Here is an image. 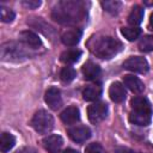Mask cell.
I'll return each instance as SVG.
<instances>
[{
  "label": "cell",
  "mask_w": 153,
  "mask_h": 153,
  "mask_svg": "<svg viewBox=\"0 0 153 153\" xmlns=\"http://www.w3.org/2000/svg\"><path fill=\"white\" fill-rule=\"evenodd\" d=\"M146 6H153V1H145L143 2Z\"/></svg>",
  "instance_id": "obj_33"
},
{
  "label": "cell",
  "mask_w": 153,
  "mask_h": 153,
  "mask_svg": "<svg viewBox=\"0 0 153 153\" xmlns=\"http://www.w3.org/2000/svg\"><path fill=\"white\" fill-rule=\"evenodd\" d=\"M81 56V50L79 49H68L65 50L61 55H60V60L61 62L66 63V65H72L75 63Z\"/></svg>",
  "instance_id": "obj_18"
},
{
  "label": "cell",
  "mask_w": 153,
  "mask_h": 153,
  "mask_svg": "<svg viewBox=\"0 0 153 153\" xmlns=\"http://www.w3.org/2000/svg\"><path fill=\"white\" fill-rule=\"evenodd\" d=\"M115 153H135V152L128 147H117Z\"/></svg>",
  "instance_id": "obj_30"
},
{
  "label": "cell",
  "mask_w": 153,
  "mask_h": 153,
  "mask_svg": "<svg viewBox=\"0 0 153 153\" xmlns=\"http://www.w3.org/2000/svg\"><path fill=\"white\" fill-rule=\"evenodd\" d=\"M69 137L75 142H85L91 137V129L86 126H74L67 130Z\"/></svg>",
  "instance_id": "obj_7"
},
{
  "label": "cell",
  "mask_w": 153,
  "mask_h": 153,
  "mask_svg": "<svg viewBox=\"0 0 153 153\" xmlns=\"http://www.w3.org/2000/svg\"><path fill=\"white\" fill-rule=\"evenodd\" d=\"M44 100L50 109L57 110L62 105V97H61L60 90L57 87H54V86L48 88L45 94H44Z\"/></svg>",
  "instance_id": "obj_8"
},
{
  "label": "cell",
  "mask_w": 153,
  "mask_h": 153,
  "mask_svg": "<svg viewBox=\"0 0 153 153\" xmlns=\"http://www.w3.org/2000/svg\"><path fill=\"white\" fill-rule=\"evenodd\" d=\"M19 41L26 45V47H30L31 49H37L42 45V41L41 38L38 37V35H36L35 32L30 31V30H25V31H22L18 36Z\"/></svg>",
  "instance_id": "obj_10"
},
{
  "label": "cell",
  "mask_w": 153,
  "mask_h": 153,
  "mask_svg": "<svg viewBox=\"0 0 153 153\" xmlns=\"http://www.w3.org/2000/svg\"><path fill=\"white\" fill-rule=\"evenodd\" d=\"M143 19V8L141 6H134L128 16V23L131 26H137Z\"/></svg>",
  "instance_id": "obj_20"
},
{
  "label": "cell",
  "mask_w": 153,
  "mask_h": 153,
  "mask_svg": "<svg viewBox=\"0 0 153 153\" xmlns=\"http://www.w3.org/2000/svg\"><path fill=\"white\" fill-rule=\"evenodd\" d=\"M102 94V87L99 85H87L84 91H82V97L87 102H93V100H97Z\"/></svg>",
  "instance_id": "obj_17"
},
{
  "label": "cell",
  "mask_w": 153,
  "mask_h": 153,
  "mask_svg": "<svg viewBox=\"0 0 153 153\" xmlns=\"http://www.w3.org/2000/svg\"><path fill=\"white\" fill-rule=\"evenodd\" d=\"M1 59L7 62H20L27 59V53L16 42H7L1 45Z\"/></svg>",
  "instance_id": "obj_3"
},
{
  "label": "cell",
  "mask_w": 153,
  "mask_h": 153,
  "mask_svg": "<svg viewBox=\"0 0 153 153\" xmlns=\"http://www.w3.org/2000/svg\"><path fill=\"white\" fill-rule=\"evenodd\" d=\"M63 153H79V152L75 151V149H73V148H67V149L63 151Z\"/></svg>",
  "instance_id": "obj_31"
},
{
  "label": "cell",
  "mask_w": 153,
  "mask_h": 153,
  "mask_svg": "<svg viewBox=\"0 0 153 153\" xmlns=\"http://www.w3.org/2000/svg\"><path fill=\"white\" fill-rule=\"evenodd\" d=\"M100 5L110 14H117L122 7V2L118 0H105V1H102Z\"/></svg>",
  "instance_id": "obj_22"
},
{
  "label": "cell",
  "mask_w": 153,
  "mask_h": 153,
  "mask_svg": "<svg viewBox=\"0 0 153 153\" xmlns=\"http://www.w3.org/2000/svg\"><path fill=\"white\" fill-rule=\"evenodd\" d=\"M81 30L80 29H73V30H67L62 33L61 36V41L65 45H68V47H73V45H76L81 38Z\"/></svg>",
  "instance_id": "obj_14"
},
{
  "label": "cell",
  "mask_w": 153,
  "mask_h": 153,
  "mask_svg": "<svg viewBox=\"0 0 153 153\" xmlns=\"http://www.w3.org/2000/svg\"><path fill=\"white\" fill-rule=\"evenodd\" d=\"M149 26H151V29L153 30V13H152L151 17H149Z\"/></svg>",
  "instance_id": "obj_32"
},
{
  "label": "cell",
  "mask_w": 153,
  "mask_h": 153,
  "mask_svg": "<svg viewBox=\"0 0 153 153\" xmlns=\"http://www.w3.org/2000/svg\"><path fill=\"white\" fill-rule=\"evenodd\" d=\"M82 74H84V78L88 81L96 80L100 75V67L92 61H87L82 66Z\"/></svg>",
  "instance_id": "obj_15"
},
{
  "label": "cell",
  "mask_w": 153,
  "mask_h": 153,
  "mask_svg": "<svg viewBox=\"0 0 153 153\" xmlns=\"http://www.w3.org/2000/svg\"><path fill=\"white\" fill-rule=\"evenodd\" d=\"M139 49L141 51H152L153 50V35L143 36L139 42Z\"/></svg>",
  "instance_id": "obj_25"
},
{
  "label": "cell",
  "mask_w": 153,
  "mask_h": 153,
  "mask_svg": "<svg viewBox=\"0 0 153 153\" xmlns=\"http://www.w3.org/2000/svg\"><path fill=\"white\" fill-rule=\"evenodd\" d=\"M60 118L65 124H74L80 120V111L76 106H68L60 114Z\"/></svg>",
  "instance_id": "obj_12"
},
{
  "label": "cell",
  "mask_w": 153,
  "mask_h": 153,
  "mask_svg": "<svg viewBox=\"0 0 153 153\" xmlns=\"http://www.w3.org/2000/svg\"><path fill=\"white\" fill-rule=\"evenodd\" d=\"M123 84H124V86L127 88H129L134 93H141L145 90L143 82L137 76H134L131 74H128V75L123 76Z\"/></svg>",
  "instance_id": "obj_13"
},
{
  "label": "cell",
  "mask_w": 153,
  "mask_h": 153,
  "mask_svg": "<svg viewBox=\"0 0 153 153\" xmlns=\"http://www.w3.org/2000/svg\"><path fill=\"white\" fill-rule=\"evenodd\" d=\"M31 126L37 133L47 134L54 127V118L48 111L39 110L33 115V117L31 120Z\"/></svg>",
  "instance_id": "obj_4"
},
{
  "label": "cell",
  "mask_w": 153,
  "mask_h": 153,
  "mask_svg": "<svg viewBox=\"0 0 153 153\" xmlns=\"http://www.w3.org/2000/svg\"><path fill=\"white\" fill-rule=\"evenodd\" d=\"M14 153H37V151L33 148V147H30V146H24L19 149H17Z\"/></svg>",
  "instance_id": "obj_29"
},
{
  "label": "cell",
  "mask_w": 153,
  "mask_h": 153,
  "mask_svg": "<svg viewBox=\"0 0 153 153\" xmlns=\"http://www.w3.org/2000/svg\"><path fill=\"white\" fill-rule=\"evenodd\" d=\"M86 10L81 1H61L59 2L53 12V18L61 24H76L85 18Z\"/></svg>",
  "instance_id": "obj_1"
},
{
  "label": "cell",
  "mask_w": 153,
  "mask_h": 153,
  "mask_svg": "<svg viewBox=\"0 0 153 153\" xmlns=\"http://www.w3.org/2000/svg\"><path fill=\"white\" fill-rule=\"evenodd\" d=\"M0 18L4 23H11L14 19V12L8 7L1 6L0 7Z\"/></svg>",
  "instance_id": "obj_26"
},
{
  "label": "cell",
  "mask_w": 153,
  "mask_h": 153,
  "mask_svg": "<svg viewBox=\"0 0 153 153\" xmlns=\"http://www.w3.org/2000/svg\"><path fill=\"white\" fill-rule=\"evenodd\" d=\"M121 32H122V35H123L128 41H135L136 38L140 37V35H141V29H140L139 26L122 27Z\"/></svg>",
  "instance_id": "obj_23"
},
{
  "label": "cell",
  "mask_w": 153,
  "mask_h": 153,
  "mask_svg": "<svg viewBox=\"0 0 153 153\" xmlns=\"http://www.w3.org/2000/svg\"><path fill=\"white\" fill-rule=\"evenodd\" d=\"M44 148L49 152V153H59L60 149L62 148V145H63V139L57 135V134H51V135H48L43 139L42 141Z\"/></svg>",
  "instance_id": "obj_9"
},
{
  "label": "cell",
  "mask_w": 153,
  "mask_h": 153,
  "mask_svg": "<svg viewBox=\"0 0 153 153\" xmlns=\"http://www.w3.org/2000/svg\"><path fill=\"white\" fill-rule=\"evenodd\" d=\"M123 67L128 71H131L135 73H141V74L147 73L149 69L147 60L141 56H131V57L127 59L123 62Z\"/></svg>",
  "instance_id": "obj_6"
},
{
  "label": "cell",
  "mask_w": 153,
  "mask_h": 153,
  "mask_svg": "<svg viewBox=\"0 0 153 153\" xmlns=\"http://www.w3.org/2000/svg\"><path fill=\"white\" fill-rule=\"evenodd\" d=\"M87 45L93 55L103 60L114 57L122 49V43L110 36H93L88 41Z\"/></svg>",
  "instance_id": "obj_2"
},
{
  "label": "cell",
  "mask_w": 153,
  "mask_h": 153,
  "mask_svg": "<svg viewBox=\"0 0 153 153\" xmlns=\"http://www.w3.org/2000/svg\"><path fill=\"white\" fill-rule=\"evenodd\" d=\"M75 76H76L75 69L73 67H69V66L63 67L61 69V72H60V78H61V80L63 82H71V81H73L75 79Z\"/></svg>",
  "instance_id": "obj_24"
},
{
  "label": "cell",
  "mask_w": 153,
  "mask_h": 153,
  "mask_svg": "<svg viewBox=\"0 0 153 153\" xmlns=\"http://www.w3.org/2000/svg\"><path fill=\"white\" fill-rule=\"evenodd\" d=\"M109 96H110L111 100L115 102V103L124 102V99L127 97V92H126V88H124L123 84H121L118 81L112 82L110 88H109Z\"/></svg>",
  "instance_id": "obj_11"
},
{
  "label": "cell",
  "mask_w": 153,
  "mask_h": 153,
  "mask_svg": "<svg viewBox=\"0 0 153 153\" xmlns=\"http://www.w3.org/2000/svg\"><path fill=\"white\" fill-rule=\"evenodd\" d=\"M22 5L29 10H35L41 6V1L39 0H23Z\"/></svg>",
  "instance_id": "obj_28"
},
{
  "label": "cell",
  "mask_w": 153,
  "mask_h": 153,
  "mask_svg": "<svg viewBox=\"0 0 153 153\" xmlns=\"http://www.w3.org/2000/svg\"><path fill=\"white\" fill-rule=\"evenodd\" d=\"M106 115H108V104L104 102H96L87 108L88 120L94 124L104 121Z\"/></svg>",
  "instance_id": "obj_5"
},
{
  "label": "cell",
  "mask_w": 153,
  "mask_h": 153,
  "mask_svg": "<svg viewBox=\"0 0 153 153\" xmlns=\"http://www.w3.org/2000/svg\"><path fill=\"white\" fill-rule=\"evenodd\" d=\"M129 121L136 126H141V127L148 126L151 123V112L133 110L129 115Z\"/></svg>",
  "instance_id": "obj_16"
},
{
  "label": "cell",
  "mask_w": 153,
  "mask_h": 153,
  "mask_svg": "<svg viewBox=\"0 0 153 153\" xmlns=\"http://www.w3.org/2000/svg\"><path fill=\"white\" fill-rule=\"evenodd\" d=\"M16 143V139L12 134L10 133H2L1 134V139H0V149L2 153L8 152L11 148H13Z\"/></svg>",
  "instance_id": "obj_21"
},
{
  "label": "cell",
  "mask_w": 153,
  "mask_h": 153,
  "mask_svg": "<svg viewBox=\"0 0 153 153\" xmlns=\"http://www.w3.org/2000/svg\"><path fill=\"white\" fill-rule=\"evenodd\" d=\"M133 110L135 111H146V112H152L151 110V104L147 98L145 97H134L130 102Z\"/></svg>",
  "instance_id": "obj_19"
},
{
  "label": "cell",
  "mask_w": 153,
  "mask_h": 153,
  "mask_svg": "<svg viewBox=\"0 0 153 153\" xmlns=\"http://www.w3.org/2000/svg\"><path fill=\"white\" fill-rule=\"evenodd\" d=\"M85 153H103V148L99 143L93 142V143H90L85 148Z\"/></svg>",
  "instance_id": "obj_27"
}]
</instances>
